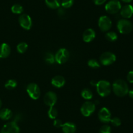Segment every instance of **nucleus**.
<instances>
[{"label": "nucleus", "instance_id": "obj_1", "mask_svg": "<svg viewBox=\"0 0 133 133\" xmlns=\"http://www.w3.org/2000/svg\"><path fill=\"white\" fill-rule=\"evenodd\" d=\"M112 89L116 96L122 97L128 94L129 86L127 82L123 80L118 79L114 81L112 86Z\"/></svg>", "mask_w": 133, "mask_h": 133}, {"label": "nucleus", "instance_id": "obj_2", "mask_svg": "<svg viewBox=\"0 0 133 133\" xmlns=\"http://www.w3.org/2000/svg\"><path fill=\"white\" fill-rule=\"evenodd\" d=\"M96 90L99 95L102 97L107 96L112 91V86L109 81L101 80L97 82L96 85Z\"/></svg>", "mask_w": 133, "mask_h": 133}, {"label": "nucleus", "instance_id": "obj_3", "mask_svg": "<svg viewBox=\"0 0 133 133\" xmlns=\"http://www.w3.org/2000/svg\"><path fill=\"white\" fill-rule=\"evenodd\" d=\"M133 25L132 22L127 19L122 18L118 20L117 23V29L121 34L127 35L132 31Z\"/></svg>", "mask_w": 133, "mask_h": 133}, {"label": "nucleus", "instance_id": "obj_4", "mask_svg": "<svg viewBox=\"0 0 133 133\" xmlns=\"http://www.w3.org/2000/svg\"><path fill=\"white\" fill-rule=\"evenodd\" d=\"M26 91L30 98L33 100H38L41 95V91L36 83H30L26 87Z\"/></svg>", "mask_w": 133, "mask_h": 133}, {"label": "nucleus", "instance_id": "obj_5", "mask_svg": "<svg viewBox=\"0 0 133 133\" xmlns=\"http://www.w3.org/2000/svg\"><path fill=\"white\" fill-rule=\"evenodd\" d=\"M116 61V56L110 52H103L99 57V63L104 66H108L114 63Z\"/></svg>", "mask_w": 133, "mask_h": 133}, {"label": "nucleus", "instance_id": "obj_6", "mask_svg": "<svg viewBox=\"0 0 133 133\" xmlns=\"http://www.w3.org/2000/svg\"><path fill=\"white\" fill-rule=\"evenodd\" d=\"M105 10L111 14H117L122 9V4L119 0H110L105 5Z\"/></svg>", "mask_w": 133, "mask_h": 133}, {"label": "nucleus", "instance_id": "obj_7", "mask_svg": "<svg viewBox=\"0 0 133 133\" xmlns=\"http://www.w3.org/2000/svg\"><path fill=\"white\" fill-rule=\"evenodd\" d=\"M69 57H70V53L68 50L66 48H62L58 50V51L56 52L55 55V62H57V63L59 65H62L68 60Z\"/></svg>", "mask_w": 133, "mask_h": 133}, {"label": "nucleus", "instance_id": "obj_8", "mask_svg": "<svg viewBox=\"0 0 133 133\" xmlns=\"http://www.w3.org/2000/svg\"><path fill=\"white\" fill-rule=\"evenodd\" d=\"M96 110V104L91 101H86L81 107V113L84 117H89Z\"/></svg>", "mask_w": 133, "mask_h": 133}, {"label": "nucleus", "instance_id": "obj_9", "mask_svg": "<svg viewBox=\"0 0 133 133\" xmlns=\"http://www.w3.org/2000/svg\"><path fill=\"white\" fill-rule=\"evenodd\" d=\"M112 22L107 16H101L98 20V26L103 32H107L112 27Z\"/></svg>", "mask_w": 133, "mask_h": 133}, {"label": "nucleus", "instance_id": "obj_10", "mask_svg": "<svg viewBox=\"0 0 133 133\" xmlns=\"http://www.w3.org/2000/svg\"><path fill=\"white\" fill-rule=\"evenodd\" d=\"M18 22L23 29L29 30L32 27V22L31 16L27 14H22L18 18Z\"/></svg>", "mask_w": 133, "mask_h": 133}, {"label": "nucleus", "instance_id": "obj_11", "mask_svg": "<svg viewBox=\"0 0 133 133\" xmlns=\"http://www.w3.org/2000/svg\"><path fill=\"white\" fill-rule=\"evenodd\" d=\"M20 129L17 122L13 121L3 125L0 133H19Z\"/></svg>", "mask_w": 133, "mask_h": 133}, {"label": "nucleus", "instance_id": "obj_12", "mask_svg": "<svg viewBox=\"0 0 133 133\" xmlns=\"http://www.w3.org/2000/svg\"><path fill=\"white\" fill-rule=\"evenodd\" d=\"M111 112L106 107H103L98 112V118L101 122L103 123H108L111 119Z\"/></svg>", "mask_w": 133, "mask_h": 133}, {"label": "nucleus", "instance_id": "obj_13", "mask_svg": "<svg viewBox=\"0 0 133 133\" xmlns=\"http://www.w3.org/2000/svg\"><path fill=\"white\" fill-rule=\"evenodd\" d=\"M57 95L53 91H48L44 96V102L46 106L49 107L54 106L57 103Z\"/></svg>", "mask_w": 133, "mask_h": 133}, {"label": "nucleus", "instance_id": "obj_14", "mask_svg": "<svg viewBox=\"0 0 133 133\" xmlns=\"http://www.w3.org/2000/svg\"><path fill=\"white\" fill-rule=\"evenodd\" d=\"M120 15L125 19H129L133 15V6L131 5H125L122 7L120 10Z\"/></svg>", "mask_w": 133, "mask_h": 133}, {"label": "nucleus", "instance_id": "obj_15", "mask_svg": "<svg viewBox=\"0 0 133 133\" xmlns=\"http://www.w3.org/2000/svg\"><path fill=\"white\" fill-rule=\"evenodd\" d=\"M96 38V31L92 28H88L83 34V40L87 43H91Z\"/></svg>", "mask_w": 133, "mask_h": 133}, {"label": "nucleus", "instance_id": "obj_16", "mask_svg": "<svg viewBox=\"0 0 133 133\" xmlns=\"http://www.w3.org/2000/svg\"><path fill=\"white\" fill-rule=\"evenodd\" d=\"M51 83L53 86L57 88H61L64 86L66 83V80L62 76L57 75L53 77L51 81Z\"/></svg>", "mask_w": 133, "mask_h": 133}, {"label": "nucleus", "instance_id": "obj_17", "mask_svg": "<svg viewBox=\"0 0 133 133\" xmlns=\"http://www.w3.org/2000/svg\"><path fill=\"white\" fill-rule=\"evenodd\" d=\"M11 52V48L7 43H2L0 45V58L5 59L9 56Z\"/></svg>", "mask_w": 133, "mask_h": 133}, {"label": "nucleus", "instance_id": "obj_18", "mask_svg": "<svg viewBox=\"0 0 133 133\" xmlns=\"http://www.w3.org/2000/svg\"><path fill=\"white\" fill-rule=\"evenodd\" d=\"M61 128L64 133H75L77 130L76 125L72 122L64 123Z\"/></svg>", "mask_w": 133, "mask_h": 133}, {"label": "nucleus", "instance_id": "obj_19", "mask_svg": "<svg viewBox=\"0 0 133 133\" xmlns=\"http://www.w3.org/2000/svg\"><path fill=\"white\" fill-rule=\"evenodd\" d=\"M13 113L8 108H3L0 110V119L4 121L9 120L12 117Z\"/></svg>", "mask_w": 133, "mask_h": 133}, {"label": "nucleus", "instance_id": "obj_20", "mask_svg": "<svg viewBox=\"0 0 133 133\" xmlns=\"http://www.w3.org/2000/svg\"><path fill=\"white\" fill-rule=\"evenodd\" d=\"M45 3L51 9H58L61 5V0H45Z\"/></svg>", "mask_w": 133, "mask_h": 133}, {"label": "nucleus", "instance_id": "obj_21", "mask_svg": "<svg viewBox=\"0 0 133 133\" xmlns=\"http://www.w3.org/2000/svg\"><path fill=\"white\" fill-rule=\"evenodd\" d=\"M81 96L84 99L89 100L93 97V93L92 91L88 88H84L81 91Z\"/></svg>", "mask_w": 133, "mask_h": 133}, {"label": "nucleus", "instance_id": "obj_22", "mask_svg": "<svg viewBox=\"0 0 133 133\" xmlns=\"http://www.w3.org/2000/svg\"><path fill=\"white\" fill-rule=\"evenodd\" d=\"M44 59L46 63L49 65H52L55 62V56L51 52H46L44 56Z\"/></svg>", "mask_w": 133, "mask_h": 133}, {"label": "nucleus", "instance_id": "obj_23", "mask_svg": "<svg viewBox=\"0 0 133 133\" xmlns=\"http://www.w3.org/2000/svg\"><path fill=\"white\" fill-rule=\"evenodd\" d=\"M105 38L107 40L110 42H115L118 39V36L117 33L114 31H107L105 34Z\"/></svg>", "mask_w": 133, "mask_h": 133}, {"label": "nucleus", "instance_id": "obj_24", "mask_svg": "<svg viewBox=\"0 0 133 133\" xmlns=\"http://www.w3.org/2000/svg\"><path fill=\"white\" fill-rule=\"evenodd\" d=\"M48 117L51 119H55L58 116V110L54 106L49 107L48 111Z\"/></svg>", "mask_w": 133, "mask_h": 133}, {"label": "nucleus", "instance_id": "obj_25", "mask_svg": "<svg viewBox=\"0 0 133 133\" xmlns=\"http://www.w3.org/2000/svg\"><path fill=\"white\" fill-rule=\"evenodd\" d=\"M28 49V44L25 42H22L18 44L16 46L17 52L19 53H24Z\"/></svg>", "mask_w": 133, "mask_h": 133}, {"label": "nucleus", "instance_id": "obj_26", "mask_svg": "<svg viewBox=\"0 0 133 133\" xmlns=\"http://www.w3.org/2000/svg\"><path fill=\"white\" fill-rule=\"evenodd\" d=\"M17 85H18V83H17L16 80L14 79H10L6 81V83H5V87L7 89L12 90L16 88L17 87Z\"/></svg>", "mask_w": 133, "mask_h": 133}, {"label": "nucleus", "instance_id": "obj_27", "mask_svg": "<svg viewBox=\"0 0 133 133\" xmlns=\"http://www.w3.org/2000/svg\"><path fill=\"white\" fill-rule=\"evenodd\" d=\"M12 13L16 14H22L23 12V8L19 4H14L11 7Z\"/></svg>", "mask_w": 133, "mask_h": 133}, {"label": "nucleus", "instance_id": "obj_28", "mask_svg": "<svg viewBox=\"0 0 133 133\" xmlns=\"http://www.w3.org/2000/svg\"><path fill=\"white\" fill-rule=\"evenodd\" d=\"M88 66L92 68V69H97V68L100 67L101 64H100L99 61H98L96 59H91L88 60Z\"/></svg>", "mask_w": 133, "mask_h": 133}, {"label": "nucleus", "instance_id": "obj_29", "mask_svg": "<svg viewBox=\"0 0 133 133\" xmlns=\"http://www.w3.org/2000/svg\"><path fill=\"white\" fill-rule=\"evenodd\" d=\"M74 0H62L61 1V6L62 8L66 9L71 7L74 5Z\"/></svg>", "mask_w": 133, "mask_h": 133}, {"label": "nucleus", "instance_id": "obj_30", "mask_svg": "<svg viewBox=\"0 0 133 133\" xmlns=\"http://www.w3.org/2000/svg\"><path fill=\"white\" fill-rule=\"evenodd\" d=\"M99 133H111V127L105 124L100 128Z\"/></svg>", "mask_w": 133, "mask_h": 133}, {"label": "nucleus", "instance_id": "obj_31", "mask_svg": "<svg viewBox=\"0 0 133 133\" xmlns=\"http://www.w3.org/2000/svg\"><path fill=\"white\" fill-rule=\"evenodd\" d=\"M110 122L111 123L112 125L114 126H120L121 124H122V121H121L120 119L118 117H113V118H111Z\"/></svg>", "mask_w": 133, "mask_h": 133}, {"label": "nucleus", "instance_id": "obj_32", "mask_svg": "<svg viewBox=\"0 0 133 133\" xmlns=\"http://www.w3.org/2000/svg\"><path fill=\"white\" fill-rule=\"evenodd\" d=\"M62 122L61 119H54V122H53V125H54L55 127L56 128H61L62 126Z\"/></svg>", "mask_w": 133, "mask_h": 133}, {"label": "nucleus", "instance_id": "obj_33", "mask_svg": "<svg viewBox=\"0 0 133 133\" xmlns=\"http://www.w3.org/2000/svg\"><path fill=\"white\" fill-rule=\"evenodd\" d=\"M58 16H59L61 18H63L64 16H66V11L65 10V9H64V8H61V7H59L58 8Z\"/></svg>", "mask_w": 133, "mask_h": 133}, {"label": "nucleus", "instance_id": "obj_34", "mask_svg": "<svg viewBox=\"0 0 133 133\" xmlns=\"http://www.w3.org/2000/svg\"><path fill=\"white\" fill-rule=\"evenodd\" d=\"M127 79L129 82L133 83V70H131V71L129 72L127 76Z\"/></svg>", "mask_w": 133, "mask_h": 133}, {"label": "nucleus", "instance_id": "obj_35", "mask_svg": "<svg viewBox=\"0 0 133 133\" xmlns=\"http://www.w3.org/2000/svg\"><path fill=\"white\" fill-rule=\"evenodd\" d=\"M94 3L96 5H101L105 3L107 1V0H93Z\"/></svg>", "mask_w": 133, "mask_h": 133}, {"label": "nucleus", "instance_id": "obj_36", "mask_svg": "<svg viewBox=\"0 0 133 133\" xmlns=\"http://www.w3.org/2000/svg\"><path fill=\"white\" fill-rule=\"evenodd\" d=\"M128 94H129V96L131 99H133V89L129 90Z\"/></svg>", "mask_w": 133, "mask_h": 133}, {"label": "nucleus", "instance_id": "obj_37", "mask_svg": "<svg viewBox=\"0 0 133 133\" xmlns=\"http://www.w3.org/2000/svg\"><path fill=\"white\" fill-rule=\"evenodd\" d=\"M97 81H96V80H92L90 82V84L91 86H96V85H97Z\"/></svg>", "mask_w": 133, "mask_h": 133}, {"label": "nucleus", "instance_id": "obj_38", "mask_svg": "<svg viewBox=\"0 0 133 133\" xmlns=\"http://www.w3.org/2000/svg\"><path fill=\"white\" fill-rule=\"evenodd\" d=\"M123 3H131L132 0H122Z\"/></svg>", "mask_w": 133, "mask_h": 133}, {"label": "nucleus", "instance_id": "obj_39", "mask_svg": "<svg viewBox=\"0 0 133 133\" xmlns=\"http://www.w3.org/2000/svg\"><path fill=\"white\" fill-rule=\"evenodd\" d=\"M1 106H2V101H1V100L0 99V108H1Z\"/></svg>", "mask_w": 133, "mask_h": 133}]
</instances>
